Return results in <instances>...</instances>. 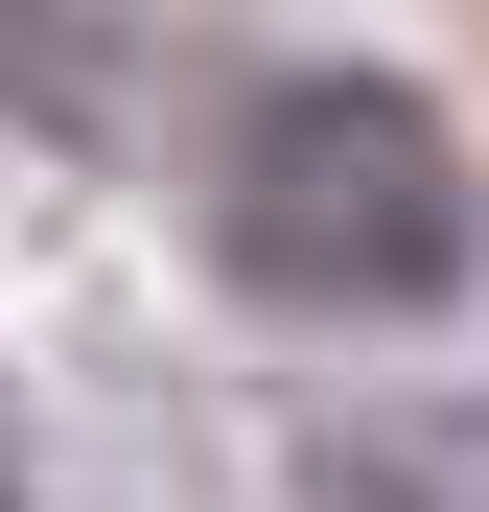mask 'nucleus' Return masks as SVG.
Listing matches in <instances>:
<instances>
[{"instance_id":"obj_1","label":"nucleus","mask_w":489,"mask_h":512,"mask_svg":"<svg viewBox=\"0 0 489 512\" xmlns=\"http://www.w3.org/2000/svg\"><path fill=\"white\" fill-rule=\"evenodd\" d=\"M210 233H233V280L280 326H420V303H466L489 187L396 70H280L233 117V163H210Z\"/></svg>"},{"instance_id":"obj_2","label":"nucleus","mask_w":489,"mask_h":512,"mask_svg":"<svg viewBox=\"0 0 489 512\" xmlns=\"http://www.w3.org/2000/svg\"><path fill=\"white\" fill-rule=\"evenodd\" d=\"M303 489H326V512H489V419H466V443H420V419H373V443H326Z\"/></svg>"},{"instance_id":"obj_3","label":"nucleus","mask_w":489,"mask_h":512,"mask_svg":"<svg viewBox=\"0 0 489 512\" xmlns=\"http://www.w3.org/2000/svg\"><path fill=\"white\" fill-rule=\"evenodd\" d=\"M94 94H117L94 0H0V117H94Z\"/></svg>"},{"instance_id":"obj_4","label":"nucleus","mask_w":489,"mask_h":512,"mask_svg":"<svg viewBox=\"0 0 489 512\" xmlns=\"http://www.w3.org/2000/svg\"><path fill=\"white\" fill-rule=\"evenodd\" d=\"M0 512H24V466H0Z\"/></svg>"}]
</instances>
